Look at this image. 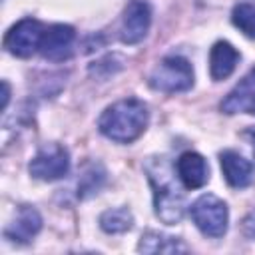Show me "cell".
<instances>
[{
    "mask_svg": "<svg viewBox=\"0 0 255 255\" xmlns=\"http://www.w3.org/2000/svg\"><path fill=\"white\" fill-rule=\"evenodd\" d=\"M147 179L153 187V209L155 215L167 223H179L185 211L183 193L179 191V185L175 181V173L171 169V163L165 157H149L145 163Z\"/></svg>",
    "mask_w": 255,
    "mask_h": 255,
    "instance_id": "6da1fadb",
    "label": "cell"
},
{
    "mask_svg": "<svg viewBox=\"0 0 255 255\" xmlns=\"http://www.w3.org/2000/svg\"><path fill=\"white\" fill-rule=\"evenodd\" d=\"M219 163H221V171L225 181L231 187H247L253 179V165L251 161H247L243 155H239L233 149H225L219 153Z\"/></svg>",
    "mask_w": 255,
    "mask_h": 255,
    "instance_id": "8fae6325",
    "label": "cell"
},
{
    "mask_svg": "<svg viewBox=\"0 0 255 255\" xmlns=\"http://www.w3.org/2000/svg\"><path fill=\"white\" fill-rule=\"evenodd\" d=\"M8 98H10V86H8V82H2V110L6 108Z\"/></svg>",
    "mask_w": 255,
    "mask_h": 255,
    "instance_id": "ac0fdd59",
    "label": "cell"
},
{
    "mask_svg": "<svg viewBox=\"0 0 255 255\" xmlns=\"http://www.w3.org/2000/svg\"><path fill=\"white\" fill-rule=\"evenodd\" d=\"M46 28L42 22L34 18H24L16 22L4 36V48L18 58H30L34 52L40 50L42 38H44Z\"/></svg>",
    "mask_w": 255,
    "mask_h": 255,
    "instance_id": "5b68a950",
    "label": "cell"
},
{
    "mask_svg": "<svg viewBox=\"0 0 255 255\" xmlns=\"http://www.w3.org/2000/svg\"><path fill=\"white\" fill-rule=\"evenodd\" d=\"M151 24V8L143 0H131L122 16V42L124 44H137L147 36Z\"/></svg>",
    "mask_w": 255,
    "mask_h": 255,
    "instance_id": "52a82bcc",
    "label": "cell"
},
{
    "mask_svg": "<svg viewBox=\"0 0 255 255\" xmlns=\"http://www.w3.org/2000/svg\"><path fill=\"white\" fill-rule=\"evenodd\" d=\"M175 169H177V177L181 179V183L187 189L203 187L209 179V165L203 159V155H199L195 151L181 153L175 163Z\"/></svg>",
    "mask_w": 255,
    "mask_h": 255,
    "instance_id": "30bf717a",
    "label": "cell"
},
{
    "mask_svg": "<svg viewBox=\"0 0 255 255\" xmlns=\"http://www.w3.org/2000/svg\"><path fill=\"white\" fill-rule=\"evenodd\" d=\"M239 62V52L225 40H219L213 44L209 52V74L215 82H221L229 78Z\"/></svg>",
    "mask_w": 255,
    "mask_h": 255,
    "instance_id": "4fadbf2b",
    "label": "cell"
},
{
    "mask_svg": "<svg viewBox=\"0 0 255 255\" xmlns=\"http://www.w3.org/2000/svg\"><path fill=\"white\" fill-rule=\"evenodd\" d=\"M133 225V215L126 207L108 209L100 215V227L106 233H126Z\"/></svg>",
    "mask_w": 255,
    "mask_h": 255,
    "instance_id": "9a60e30c",
    "label": "cell"
},
{
    "mask_svg": "<svg viewBox=\"0 0 255 255\" xmlns=\"http://www.w3.org/2000/svg\"><path fill=\"white\" fill-rule=\"evenodd\" d=\"M241 231H243L245 237L255 239V209L245 215V219H243V223H241Z\"/></svg>",
    "mask_w": 255,
    "mask_h": 255,
    "instance_id": "e0dca14e",
    "label": "cell"
},
{
    "mask_svg": "<svg viewBox=\"0 0 255 255\" xmlns=\"http://www.w3.org/2000/svg\"><path fill=\"white\" fill-rule=\"evenodd\" d=\"M191 219L203 235L221 237L227 231V221H229L227 205L219 197H215L211 193H205V195H201L193 201Z\"/></svg>",
    "mask_w": 255,
    "mask_h": 255,
    "instance_id": "277c9868",
    "label": "cell"
},
{
    "mask_svg": "<svg viewBox=\"0 0 255 255\" xmlns=\"http://www.w3.org/2000/svg\"><path fill=\"white\" fill-rule=\"evenodd\" d=\"M221 112L225 114H253L255 116V68L225 96L221 102Z\"/></svg>",
    "mask_w": 255,
    "mask_h": 255,
    "instance_id": "9c48e42d",
    "label": "cell"
},
{
    "mask_svg": "<svg viewBox=\"0 0 255 255\" xmlns=\"http://www.w3.org/2000/svg\"><path fill=\"white\" fill-rule=\"evenodd\" d=\"M30 173L42 181H54L68 173L70 169V155L68 149L60 143H46L38 149L28 165Z\"/></svg>",
    "mask_w": 255,
    "mask_h": 255,
    "instance_id": "8992f818",
    "label": "cell"
},
{
    "mask_svg": "<svg viewBox=\"0 0 255 255\" xmlns=\"http://www.w3.org/2000/svg\"><path fill=\"white\" fill-rule=\"evenodd\" d=\"M247 135L251 137V143H253V153H255V129H249Z\"/></svg>",
    "mask_w": 255,
    "mask_h": 255,
    "instance_id": "d6986e66",
    "label": "cell"
},
{
    "mask_svg": "<svg viewBox=\"0 0 255 255\" xmlns=\"http://www.w3.org/2000/svg\"><path fill=\"white\" fill-rule=\"evenodd\" d=\"M149 86L165 94L189 90L193 86L191 64L181 56H165L149 74Z\"/></svg>",
    "mask_w": 255,
    "mask_h": 255,
    "instance_id": "3957f363",
    "label": "cell"
},
{
    "mask_svg": "<svg viewBox=\"0 0 255 255\" xmlns=\"http://www.w3.org/2000/svg\"><path fill=\"white\" fill-rule=\"evenodd\" d=\"M40 229H42L40 213L34 207H30V205H22L18 209L14 221L6 227L4 235L10 241H16V243H28V241H32V237L38 235Z\"/></svg>",
    "mask_w": 255,
    "mask_h": 255,
    "instance_id": "7c38bea8",
    "label": "cell"
},
{
    "mask_svg": "<svg viewBox=\"0 0 255 255\" xmlns=\"http://www.w3.org/2000/svg\"><path fill=\"white\" fill-rule=\"evenodd\" d=\"M137 251H143V253H181V251H187V247L179 237L157 233V231H147L141 235Z\"/></svg>",
    "mask_w": 255,
    "mask_h": 255,
    "instance_id": "5bb4252c",
    "label": "cell"
},
{
    "mask_svg": "<svg viewBox=\"0 0 255 255\" xmlns=\"http://www.w3.org/2000/svg\"><path fill=\"white\" fill-rule=\"evenodd\" d=\"M147 122H149L147 106L135 98H128L106 108L104 114L100 116L98 128L112 141L131 143L145 131Z\"/></svg>",
    "mask_w": 255,
    "mask_h": 255,
    "instance_id": "7a4b0ae2",
    "label": "cell"
},
{
    "mask_svg": "<svg viewBox=\"0 0 255 255\" xmlns=\"http://www.w3.org/2000/svg\"><path fill=\"white\" fill-rule=\"evenodd\" d=\"M231 22L247 38H255V4H249V2L237 4L231 12Z\"/></svg>",
    "mask_w": 255,
    "mask_h": 255,
    "instance_id": "2e32d148",
    "label": "cell"
},
{
    "mask_svg": "<svg viewBox=\"0 0 255 255\" xmlns=\"http://www.w3.org/2000/svg\"><path fill=\"white\" fill-rule=\"evenodd\" d=\"M76 40V32L68 24H54L44 32L40 52L46 60L64 62L72 56V46Z\"/></svg>",
    "mask_w": 255,
    "mask_h": 255,
    "instance_id": "ba28073f",
    "label": "cell"
}]
</instances>
